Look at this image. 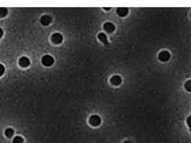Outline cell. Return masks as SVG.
Instances as JSON below:
<instances>
[{
	"label": "cell",
	"instance_id": "cell-1",
	"mask_svg": "<svg viewBox=\"0 0 191 143\" xmlns=\"http://www.w3.org/2000/svg\"><path fill=\"white\" fill-rule=\"evenodd\" d=\"M100 123H101V119H100L99 116H97V114H93L92 116H90L89 124L92 126V127H97V126L100 125Z\"/></svg>",
	"mask_w": 191,
	"mask_h": 143
},
{
	"label": "cell",
	"instance_id": "cell-2",
	"mask_svg": "<svg viewBox=\"0 0 191 143\" xmlns=\"http://www.w3.org/2000/svg\"><path fill=\"white\" fill-rule=\"evenodd\" d=\"M53 63H54V58L51 55L46 54V55H44L42 57V64H43V66H52Z\"/></svg>",
	"mask_w": 191,
	"mask_h": 143
},
{
	"label": "cell",
	"instance_id": "cell-3",
	"mask_svg": "<svg viewBox=\"0 0 191 143\" xmlns=\"http://www.w3.org/2000/svg\"><path fill=\"white\" fill-rule=\"evenodd\" d=\"M63 35L59 34V33H54L53 35L51 36V41L54 44H60L63 42Z\"/></svg>",
	"mask_w": 191,
	"mask_h": 143
},
{
	"label": "cell",
	"instance_id": "cell-4",
	"mask_svg": "<svg viewBox=\"0 0 191 143\" xmlns=\"http://www.w3.org/2000/svg\"><path fill=\"white\" fill-rule=\"evenodd\" d=\"M171 57V54L169 51H166V50H164V51H162L161 53L159 54V59L161 61H168L169 59H170Z\"/></svg>",
	"mask_w": 191,
	"mask_h": 143
},
{
	"label": "cell",
	"instance_id": "cell-5",
	"mask_svg": "<svg viewBox=\"0 0 191 143\" xmlns=\"http://www.w3.org/2000/svg\"><path fill=\"white\" fill-rule=\"evenodd\" d=\"M18 64L21 68H27V66H30V59L27 56H21L20 60H18Z\"/></svg>",
	"mask_w": 191,
	"mask_h": 143
},
{
	"label": "cell",
	"instance_id": "cell-6",
	"mask_svg": "<svg viewBox=\"0 0 191 143\" xmlns=\"http://www.w3.org/2000/svg\"><path fill=\"white\" fill-rule=\"evenodd\" d=\"M103 28H104V30H105V32H107V33H113L114 31V29H116V27H114V25L113 23H105L103 25Z\"/></svg>",
	"mask_w": 191,
	"mask_h": 143
},
{
	"label": "cell",
	"instance_id": "cell-7",
	"mask_svg": "<svg viewBox=\"0 0 191 143\" xmlns=\"http://www.w3.org/2000/svg\"><path fill=\"white\" fill-rule=\"evenodd\" d=\"M111 83L114 86H119L122 84V78L120 76H113L111 78Z\"/></svg>",
	"mask_w": 191,
	"mask_h": 143
},
{
	"label": "cell",
	"instance_id": "cell-8",
	"mask_svg": "<svg viewBox=\"0 0 191 143\" xmlns=\"http://www.w3.org/2000/svg\"><path fill=\"white\" fill-rule=\"evenodd\" d=\"M40 21H41L43 26H48L50 25V23H51V18H50L49 15H43Z\"/></svg>",
	"mask_w": 191,
	"mask_h": 143
},
{
	"label": "cell",
	"instance_id": "cell-9",
	"mask_svg": "<svg viewBox=\"0 0 191 143\" xmlns=\"http://www.w3.org/2000/svg\"><path fill=\"white\" fill-rule=\"evenodd\" d=\"M117 13H118V14L120 16H125L128 14L129 10H128V8H126V7H119V8L117 9Z\"/></svg>",
	"mask_w": 191,
	"mask_h": 143
},
{
	"label": "cell",
	"instance_id": "cell-10",
	"mask_svg": "<svg viewBox=\"0 0 191 143\" xmlns=\"http://www.w3.org/2000/svg\"><path fill=\"white\" fill-rule=\"evenodd\" d=\"M98 39L102 43H104V44H107V43H108V41H107V37L104 33H100V34H98Z\"/></svg>",
	"mask_w": 191,
	"mask_h": 143
},
{
	"label": "cell",
	"instance_id": "cell-11",
	"mask_svg": "<svg viewBox=\"0 0 191 143\" xmlns=\"http://www.w3.org/2000/svg\"><path fill=\"white\" fill-rule=\"evenodd\" d=\"M13 135H14V131H13V129L8 128V129H6V130H5V136H6L7 138H11Z\"/></svg>",
	"mask_w": 191,
	"mask_h": 143
},
{
	"label": "cell",
	"instance_id": "cell-12",
	"mask_svg": "<svg viewBox=\"0 0 191 143\" xmlns=\"http://www.w3.org/2000/svg\"><path fill=\"white\" fill-rule=\"evenodd\" d=\"M13 143H24V138L21 136H15L13 140Z\"/></svg>",
	"mask_w": 191,
	"mask_h": 143
},
{
	"label": "cell",
	"instance_id": "cell-13",
	"mask_svg": "<svg viewBox=\"0 0 191 143\" xmlns=\"http://www.w3.org/2000/svg\"><path fill=\"white\" fill-rule=\"evenodd\" d=\"M7 14V9L4 7H0V18H4Z\"/></svg>",
	"mask_w": 191,
	"mask_h": 143
},
{
	"label": "cell",
	"instance_id": "cell-14",
	"mask_svg": "<svg viewBox=\"0 0 191 143\" xmlns=\"http://www.w3.org/2000/svg\"><path fill=\"white\" fill-rule=\"evenodd\" d=\"M190 84H191V81H187V82H186V84H185V88H186V90H187V91H190V90H191Z\"/></svg>",
	"mask_w": 191,
	"mask_h": 143
},
{
	"label": "cell",
	"instance_id": "cell-15",
	"mask_svg": "<svg viewBox=\"0 0 191 143\" xmlns=\"http://www.w3.org/2000/svg\"><path fill=\"white\" fill-rule=\"evenodd\" d=\"M4 71H5V68H4L3 64L0 63V76H2L4 74Z\"/></svg>",
	"mask_w": 191,
	"mask_h": 143
},
{
	"label": "cell",
	"instance_id": "cell-16",
	"mask_svg": "<svg viewBox=\"0 0 191 143\" xmlns=\"http://www.w3.org/2000/svg\"><path fill=\"white\" fill-rule=\"evenodd\" d=\"M2 35H3V31H2V29L0 28V38L2 37Z\"/></svg>",
	"mask_w": 191,
	"mask_h": 143
},
{
	"label": "cell",
	"instance_id": "cell-17",
	"mask_svg": "<svg viewBox=\"0 0 191 143\" xmlns=\"http://www.w3.org/2000/svg\"><path fill=\"white\" fill-rule=\"evenodd\" d=\"M187 124H188V126L190 127V116L188 118V120H187Z\"/></svg>",
	"mask_w": 191,
	"mask_h": 143
},
{
	"label": "cell",
	"instance_id": "cell-18",
	"mask_svg": "<svg viewBox=\"0 0 191 143\" xmlns=\"http://www.w3.org/2000/svg\"><path fill=\"white\" fill-rule=\"evenodd\" d=\"M123 143H131V142L130 141H124Z\"/></svg>",
	"mask_w": 191,
	"mask_h": 143
}]
</instances>
